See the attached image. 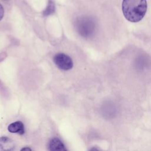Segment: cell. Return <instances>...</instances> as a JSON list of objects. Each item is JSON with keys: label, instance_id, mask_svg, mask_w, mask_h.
Here are the masks:
<instances>
[{"label": "cell", "instance_id": "obj_1", "mask_svg": "<svg viewBox=\"0 0 151 151\" xmlns=\"http://www.w3.org/2000/svg\"><path fill=\"white\" fill-rule=\"evenodd\" d=\"M103 76L111 84H151V50L140 40H130L109 55L103 66Z\"/></svg>", "mask_w": 151, "mask_h": 151}, {"label": "cell", "instance_id": "obj_2", "mask_svg": "<svg viewBox=\"0 0 151 151\" xmlns=\"http://www.w3.org/2000/svg\"><path fill=\"white\" fill-rule=\"evenodd\" d=\"M119 11L136 39L151 38V0H108Z\"/></svg>", "mask_w": 151, "mask_h": 151}, {"label": "cell", "instance_id": "obj_3", "mask_svg": "<svg viewBox=\"0 0 151 151\" xmlns=\"http://www.w3.org/2000/svg\"><path fill=\"white\" fill-rule=\"evenodd\" d=\"M76 27L82 37L94 41L102 51L110 37L112 21L105 9L96 6L92 13L78 17Z\"/></svg>", "mask_w": 151, "mask_h": 151}, {"label": "cell", "instance_id": "obj_4", "mask_svg": "<svg viewBox=\"0 0 151 151\" xmlns=\"http://www.w3.org/2000/svg\"><path fill=\"white\" fill-rule=\"evenodd\" d=\"M53 61L58 68L64 71L69 70L73 67L71 58L64 53L56 54L53 58Z\"/></svg>", "mask_w": 151, "mask_h": 151}, {"label": "cell", "instance_id": "obj_5", "mask_svg": "<svg viewBox=\"0 0 151 151\" xmlns=\"http://www.w3.org/2000/svg\"><path fill=\"white\" fill-rule=\"evenodd\" d=\"M50 151H67L63 143L57 137L51 139L48 144Z\"/></svg>", "mask_w": 151, "mask_h": 151}, {"label": "cell", "instance_id": "obj_6", "mask_svg": "<svg viewBox=\"0 0 151 151\" xmlns=\"http://www.w3.org/2000/svg\"><path fill=\"white\" fill-rule=\"evenodd\" d=\"M15 145L12 140L7 137H0V151H13Z\"/></svg>", "mask_w": 151, "mask_h": 151}, {"label": "cell", "instance_id": "obj_7", "mask_svg": "<svg viewBox=\"0 0 151 151\" xmlns=\"http://www.w3.org/2000/svg\"><path fill=\"white\" fill-rule=\"evenodd\" d=\"M8 130L12 133H18L23 134L25 132L24 126L21 122L17 121L10 124L8 127Z\"/></svg>", "mask_w": 151, "mask_h": 151}, {"label": "cell", "instance_id": "obj_8", "mask_svg": "<svg viewBox=\"0 0 151 151\" xmlns=\"http://www.w3.org/2000/svg\"><path fill=\"white\" fill-rule=\"evenodd\" d=\"M53 8H54V5H52V4H50V6L47 7V10L45 11V13L47 14V13L48 12V14H49L51 12H52V11H53Z\"/></svg>", "mask_w": 151, "mask_h": 151}, {"label": "cell", "instance_id": "obj_9", "mask_svg": "<svg viewBox=\"0 0 151 151\" xmlns=\"http://www.w3.org/2000/svg\"><path fill=\"white\" fill-rule=\"evenodd\" d=\"M4 15V9L2 5L0 4V21L2 19Z\"/></svg>", "mask_w": 151, "mask_h": 151}, {"label": "cell", "instance_id": "obj_10", "mask_svg": "<svg viewBox=\"0 0 151 151\" xmlns=\"http://www.w3.org/2000/svg\"><path fill=\"white\" fill-rule=\"evenodd\" d=\"M20 151H32V150H31V148H29L28 147H24L22 148Z\"/></svg>", "mask_w": 151, "mask_h": 151}, {"label": "cell", "instance_id": "obj_11", "mask_svg": "<svg viewBox=\"0 0 151 151\" xmlns=\"http://www.w3.org/2000/svg\"><path fill=\"white\" fill-rule=\"evenodd\" d=\"M146 44L149 47V48H150V50H151V38H150V40L147 43H146Z\"/></svg>", "mask_w": 151, "mask_h": 151}, {"label": "cell", "instance_id": "obj_12", "mask_svg": "<svg viewBox=\"0 0 151 151\" xmlns=\"http://www.w3.org/2000/svg\"><path fill=\"white\" fill-rule=\"evenodd\" d=\"M89 151H99L96 147H92V148H91L90 149V150Z\"/></svg>", "mask_w": 151, "mask_h": 151}, {"label": "cell", "instance_id": "obj_13", "mask_svg": "<svg viewBox=\"0 0 151 151\" xmlns=\"http://www.w3.org/2000/svg\"><path fill=\"white\" fill-rule=\"evenodd\" d=\"M4 1H6V0H4Z\"/></svg>", "mask_w": 151, "mask_h": 151}]
</instances>
